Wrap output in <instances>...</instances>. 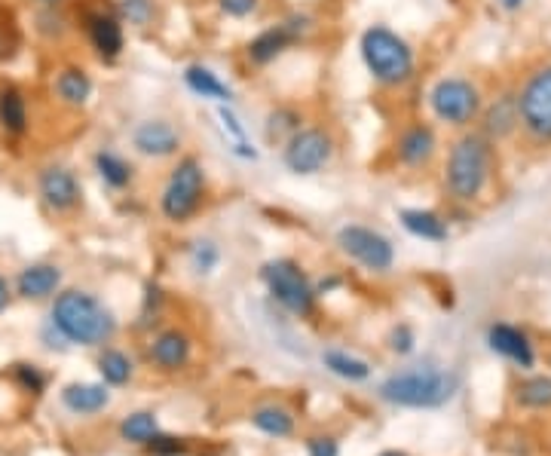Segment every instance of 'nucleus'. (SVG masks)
Segmentation results:
<instances>
[{"instance_id": "nucleus-5", "label": "nucleus", "mask_w": 551, "mask_h": 456, "mask_svg": "<svg viewBox=\"0 0 551 456\" xmlns=\"http://www.w3.org/2000/svg\"><path fill=\"white\" fill-rule=\"evenodd\" d=\"M206 199V166L193 154H181L160 190V215L169 224H187L199 215Z\"/></svg>"}, {"instance_id": "nucleus-1", "label": "nucleus", "mask_w": 551, "mask_h": 456, "mask_svg": "<svg viewBox=\"0 0 551 456\" xmlns=\"http://www.w3.org/2000/svg\"><path fill=\"white\" fill-rule=\"evenodd\" d=\"M493 178V144L478 129H463L447 147L444 160V190L447 196L472 206L484 196Z\"/></svg>"}, {"instance_id": "nucleus-23", "label": "nucleus", "mask_w": 551, "mask_h": 456, "mask_svg": "<svg viewBox=\"0 0 551 456\" xmlns=\"http://www.w3.org/2000/svg\"><path fill=\"white\" fill-rule=\"evenodd\" d=\"M92 166H95L98 178H102V184L111 190H126L135 181V166L114 147L98 150V154L92 157Z\"/></svg>"}, {"instance_id": "nucleus-22", "label": "nucleus", "mask_w": 551, "mask_h": 456, "mask_svg": "<svg viewBox=\"0 0 551 456\" xmlns=\"http://www.w3.org/2000/svg\"><path fill=\"white\" fill-rule=\"evenodd\" d=\"M398 221H402V227L414 239H423V242H432V245H441V242L450 239L447 221L432 209H402L398 212Z\"/></svg>"}, {"instance_id": "nucleus-37", "label": "nucleus", "mask_w": 551, "mask_h": 456, "mask_svg": "<svg viewBox=\"0 0 551 456\" xmlns=\"http://www.w3.org/2000/svg\"><path fill=\"white\" fill-rule=\"evenodd\" d=\"M147 450H150V456H184V453H187V441L160 432L154 441L147 444Z\"/></svg>"}, {"instance_id": "nucleus-26", "label": "nucleus", "mask_w": 551, "mask_h": 456, "mask_svg": "<svg viewBox=\"0 0 551 456\" xmlns=\"http://www.w3.org/2000/svg\"><path fill=\"white\" fill-rule=\"evenodd\" d=\"M300 126H304V114H300L294 105H276L264 117V138H267V144L282 147Z\"/></svg>"}, {"instance_id": "nucleus-13", "label": "nucleus", "mask_w": 551, "mask_h": 456, "mask_svg": "<svg viewBox=\"0 0 551 456\" xmlns=\"http://www.w3.org/2000/svg\"><path fill=\"white\" fill-rule=\"evenodd\" d=\"M132 147L144 160H178L184 150V135L169 117H147L132 129Z\"/></svg>"}, {"instance_id": "nucleus-2", "label": "nucleus", "mask_w": 551, "mask_h": 456, "mask_svg": "<svg viewBox=\"0 0 551 456\" xmlns=\"http://www.w3.org/2000/svg\"><path fill=\"white\" fill-rule=\"evenodd\" d=\"M359 56L371 80L383 89H402L417 74L414 46L383 22H374L359 37Z\"/></svg>"}, {"instance_id": "nucleus-7", "label": "nucleus", "mask_w": 551, "mask_h": 456, "mask_svg": "<svg viewBox=\"0 0 551 456\" xmlns=\"http://www.w3.org/2000/svg\"><path fill=\"white\" fill-rule=\"evenodd\" d=\"M521 135L539 150H551V62L530 68L518 86Z\"/></svg>"}, {"instance_id": "nucleus-18", "label": "nucleus", "mask_w": 551, "mask_h": 456, "mask_svg": "<svg viewBox=\"0 0 551 456\" xmlns=\"http://www.w3.org/2000/svg\"><path fill=\"white\" fill-rule=\"evenodd\" d=\"M86 37H89L92 53L105 65H114L126 49L123 22L111 13H89L86 16Z\"/></svg>"}, {"instance_id": "nucleus-9", "label": "nucleus", "mask_w": 551, "mask_h": 456, "mask_svg": "<svg viewBox=\"0 0 551 456\" xmlns=\"http://www.w3.org/2000/svg\"><path fill=\"white\" fill-rule=\"evenodd\" d=\"M334 150H337V141H334V132L322 123H313V126H300L282 147V166L297 175V178H310V175H319L331 166L334 160Z\"/></svg>"}, {"instance_id": "nucleus-4", "label": "nucleus", "mask_w": 551, "mask_h": 456, "mask_svg": "<svg viewBox=\"0 0 551 456\" xmlns=\"http://www.w3.org/2000/svg\"><path fill=\"white\" fill-rule=\"evenodd\" d=\"M460 392V374L454 371H441L432 365L408 368L386 377L380 383V398L392 408H405V411H435Z\"/></svg>"}, {"instance_id": "nucleus-32", "label": "nucleus", "mask_w": 551, "mask_h": 456, "mask_svg": "<svg viewBox=\"0 0 551 456\" xmlns=\"http://www.w3.org/2000/svg\"><path fill=\"white\" fill-rule=\"evenodd\" d=\"M34 28H37V34L43 37V40H49V43H59V40H65L68 34H71V22H68V16L59 10V7H40L37 10V16H34Z\"/></svg>"}, {"instance_id": "nucleus-28", "label": "nucleus", "mask_w": 551, "mask_h": 456, "mask_svg": "<svg viewBox=\"0 0 551 456\" xmlns=\"http://www.w3.org/2000/svg\"><path fill=\"white\" fill-rule=\"evenodd\" d=\"M322 365L346 383H365L371 377V365L359 356H349L346 349H325Z\"/></svg>"}, {"instance_id": "nucleus-21", "label": "nucleus", "mask_w": 551, "mask_h": 456, "mask_svg": "<svg viewBox=\"0 0 551 456\" xmlns=\"http://www.w3.org/2000/svg\"><path fill=\"white\" fill-rule=\"evenodd\" d=\"M53 92H56V98L62 101L65 108H77V111H80V108L89 105V98H92V92H95V83H92V77L86 74V68L68 65V68H62V71L56 74Z\"/></svg>"}, {"instance_id": "nucleus-8", "label": "nucleus", "mask_w": 551, "mask_h": 456, "mask_svg": "<svg viewBox=\"0 0 551 456\" xmlns=\"http://www.w3.org/2000/svg\"><path fill=\"white\" fill-rule=\"evenodd\" d=\"M261 282H264L267 294L291 316H297V319L313 316L319 294H316L310 276L304 273V267H300L297 261H291V258L267 261L261 267Z\"/></svg>"}, {"instance_id": "nucleus-31", "label": "nucleus", "mask_w": 551, "mask_h": 456, "mask_svg": "<svg viewBox=\"0 0 551 456\" xmlns=\"http://www.w3.org/2000/svg\"><path fill=\"white\" fill-rule=\"evenodd\" d=\"M98 374H102L105 386H126L135 374V365L123 349H105L98 356Z\"/></svg>"}, {"instance_id": "nucleus-43", "label": "nucleus", "mask_w": 551, "mask_h": 456, "mask_svg": "<svg viewBox=\"0 0 551 456\" xmlns=\"http://www.w3.org/2000/svg\"><path fill=\"white\" fill-rule=\"evenodd\" d=\"M380 456H408V453H402V450H383Z\"/></svg>"}, {"instance_id": "nucleus-12", "label": "nucleus", "mask_w": 551, "mask_h": 456, "mask_svg": "<svg viewBox=\"0 0 551 456\" xmlns=\"http://www.w3.org/2000/svg\"><path fill=\"white\" fill-rule=\"evenodd\" d=\"M438 132L432 123L426 120H411L408 126L398 129L395 135V144H392V154H395V163L408 169V172H423L435 163L438 157Z\"/></svg>"}, {"instance_id": "nucleus-41", "label": "nucleus", "mask_w": 551, "mask_h": 456, "mask_svg": "<svg viewBox=\"0 0 551 456\" xmlns=\"http://www.w3.org/2000/svg\"><path fill=\"white\" fill-rule=\"evenodd\" d=\"M524 4H527V0H499V7H503L506 13H518Z\"/></svg>"}, {"instance_id": "nucleus-36", "label": "nucleus", "mask_w": 551, "mask_h": 456, "mask_svg": "<svg viewBox=\"0 0 551 456\" xmlns=\"http://www.w3.org/2000/svg\"><path fill=\"white\" fill-rule=\"evenodd\" d=\"M218 10L227 19H252L261 10V0H218Z\"/></svg>"}, {"instance_id": "nucleus-17", "label": "nucleus", "mask_w": 551, "mask_h": 456, "mask_svg": "<svg viewBox=\"0 0 551 456\" xmlns=\"http://www.w3.org/2000/svg\"><path fill=\"white\" fill-rule=\"evenodd\" d=\"M487 346L496 356L509 359L512 365H518L521 371H533L536 365V349L527 337V331H521L518 325L509 322H493L487 328Z\"/></svg>"}, {"instance_id": "nucleus-3", "label": "nucleus", "mask_w": 551, "mask_h": 456, "mask_svg": "<svg viewBox=\"0 0 551 456\" xmlns=\"http://www.w3.org/2000/svg\"><path fill=\"white\" fill-rule=\"evenodd\" d=\"M53 328L77 346H105L117 334V319L89 291H62L53 303Z\"/></svg>"}, {"instance_id": "nucleus-33", "label": "nucleus", "mask_w": 551, "mask_h": 456, "mask_svg": "<svg viewBox=\"0 0 551 456\" xmlns=\"http://www.w3.org/2000/svg\"><path fill=\"white\" fill-rule=\"evenodd\" d=\"M187 258H190V270L196 276H209L221 264V248L212 239H196L187 251Z\"/></svg>"}, {"instance_id": "nucleus-25", "label": "nucleus", "mask_w": 551, "mask_h": 456, "mask_svg": "<svg viewBox=\"0 0 551 456\" xmlns=\"http://www.w3.org/2000/svg\"><path fill=\"white\" fill-rule=\"evenodd\" d=\"M184 86L196 95V98H206V101H221V105H230L233 101V89L206 65H187L184 68Z\"/></svg>"}, {"instance_id": "nucleus-27", "label": "nucleus", "mask_w": 551, "mask_h": 456, "mask_svg": "<svg viewBox=\"0 0 551 456\" xmlns=\"http://www.w3.org/2000/svg\"><path fill=\"white\" fill-rule=\"evenodd\" d=\"M252 426L267 435V438H288L294 435V414L285 408V404H261V408L252 411Z\"/></svg>"}, {"instance_id": "nucleus-42", "label": "nucleus", "mask_w": 551, "mask_h": 456, "mask_svg": "<svg viewBox=\"0 0 551 456\" xmlns=\"http://www.w3.org/2000/svg\"><path fill=\"white\" fill-rule=\"evenodd\" d=\"M34 4H37V7H59L62 0H34Z\"/></svg>"}, {"instance_id": "nucleus-38", "label": "nucleus", "mask_w": 551, "mask_h": 456, "mask_svg": "<svg viewBox=\"0 0 551 456\" xmlns=\"http://www.w3.org/2000/svg\"><path fill=\"white\" fill-rule=\"evenodd\" d=\"M13 377H16V383H19L25 392H34V395H40L43 386H46V377L40 374L37 365H16V368H13Z\"/></svg>"}, {"instance_id": "nucleus-44", "label": "nucleus", "mask_w": 551, "mask_h": 456, "mask_svg": "<svg viewBox=\"0 0 551 456\" xmlns=\"http://www.w3.org/2000/svg\"><path fill=\"white\" fill-rule=\"evenodd\" d=\"M548 365H551V356H548Z\"/></svg>"}, {"instance_id": "nucleus-35", "label": "nucleus", "mask_w": 551, "mask_h": 456, "mask_svg": "<svg viewBox=\"0 0 551 456\" xmlns=\"http://www.w3.org/2000/svg\"><path fill=\"white\" fill-rule=\"evenodd\" d=\"M389 349L395 352V356H411V352L417 349V334H414V328L411 325H395L392 331H389Z\"/></svg>"}, {"instance_id": "nucleus-39", "label": "nucleus", "mask_w": 551, "mask_h": 456, "mask_svg": "<svg viewBox=\"0 0 551 456\" xmlns=\"http://www.w3.org/2000/svg\"><path fill=\"white\" fill-rule=\"evenodd\" d=\"M307 456H340V444L331 435H316L307 441Z\"/></svg>"}, {"instance_id": "nucleus-11", "label": "nucleus", "mask_w": 551, "mask_h": 456, "mask_svg": "<svg viewBox=\"0 0 551 456\" xmlns=\"http://www.w3.org/2000/svg\"><path fill=\"white\" fill-rule=\"evenodd\" d=\"M313 31V19L307 13H294L288 19H282L279 25H270L264 31H258L252 40L245 43V59L252 68H270L273 62H279L294 43H300Z\"/></svg>"}, {"instance_id": "nucleus-10", "label": "nucleus", "mask_w": 551, "mask_h": 456, "mask_svg": "<svg viewBox=\"0 0 551 456\" xmlns=\"http://www.w3.org/2000/svg\"><path fill=\"white\" fill-rule=\"evenodd\" d=\"M337 248L340 255L356 261L362 270L368 273H389L395 267V245L386 233L374 230V227H365V224H343L337 230Z\"/></svg>"}, {"instance_id": "nucleus-34", "label": "nucleus", "mask_w": 551, "mask_h": 456, "mask_svg": "<svg viewBox=\"0 0 551 456\" xmlns=\"http://www.w3.org/2000/svg\"><path fill=\"white\" fill-rule=\"evenodd\" d=\"M157 16V4L154 0H120V19L135 25V28H147Z\"/></svg>"}, {"instance_id": "nucleus-15", "label": "nucleus", "mask_w": 551, "mask_h": 456, "mask_svg": "<svg viewBox=\"0 0 551 456\" xmlns=\"http://www.w3.org/2000/svg\"><path fill=\"white\" fill-rule=\"evenodd\" d=\"M37 193L46 212L53 215H71L83 202V184L68 166H46L37 175Z\"/></svg>"}, {"instance_id": "nucleus-14", "label": "nucleus", "mask_w": 551, "mask_h": 456, "mask_svg": "<svg viewBox=\"0 0 551 456\" xmlns=\"http://www.w3.org/2000/svg\"><path fill=\"white\" fill-rule=\"evenodd\" d=\"M478 132L496 147L506 144L521 132L518 117V89H499L493 98H484V108L478 114Z\"/></svg>"}, {"instance_id": "nucleus-19", "label": "nucleus", "mask_w": 551, "mask_h": 456, "mask_svg": "<svg viewBox=\"0 0 551 456\" xmlns=\"http://www.w3.org/2000/svg\"><path fill=\"white\" fill-rule=\"evenodd\" d=\"M62 288V267L59 264H28L16 276V294L22 300H46Z\"/></svg>"}, {"instance_id": "nucleus-40", "label": "nucleus", "mask_w": 551, "mask_h": 456, "mask_svg": "<svg viewBox=\"0 0 551 456\" xmlns=\"http://www.w3.org/2000/svg\"><path fill=\"white\" fill-rule=\"evenodd\" d=\"M10 300H13V291H10V282L0 276V313H7L10 307Z\"/></svg>"}, {"instance_id": "nucleus-30", "label": "nucleus", "mask_w": 551, "mask_h": 456, "mask_svg": "<svg viewBox=\"0 0 551 456\" xmlns=\"http://www.w3.org/2000/svg\"><path fill=\"white\" fill-rule=\"evenodd\" d=\"M515 401L524 411H551V377L533 374L515 386Z\"/></svg>"}, {"instance_id": "nucleus-16", "label": "nucleus", "mask_w": 551, "mask_h": 456, "mask_svg": "<svg viewBox=\"0 0 551 456\" xmlns=\"http://www.w3.org/2000/svg\"><path fill=\"white\" fill-rule=\"evenodd\" d=\"M193 359V337L184 328H163L147 346V362L163 374L184 371Z\"/></svg>"}, {"instance_id": "nucleus-24", "label": "nucleus", "mask_w": 551, "mask_h": 456, "mask_svg": "<svg viewBox=\"0 0 551 456\" xmlns=\"http://www.w3.org/2000/svg\"><path fill=\"white\" fill-rule=\"evenodd\" d=\"M31 126L28 98L16 86H0V129L13 138H22Z\"/></svg>"}, {"instance_id": "nucleus-6", "label": "nucleus", "mask_w": 551, "mask_h": 456, "mask_svg": "<svg viewBox=\"0 0 551 456\" xmlns=\"http://www.w3.org/2000/svg\"><path fill=\"white\" fill-rule=\"evenodd\" d=\"M484 108L481 86L466 74H444L429 89V111L435 123L447 129H469L478 123V114Z\"/></svg>"}, {"instance_id": "nucleus-29", "label": "nucleus", "mask_w": 551, "mask_h": 456, "mask_svg": "<svg viewBox=\"0 0 551 456\" xmlns=\"http://www.w3.org/2000/svg\"><path fill=\"white\" fill-rule=\"evenodd\" d=\"M160 435V420L154 411H135L129 417H123L120 423V441L135 444V447H147Z\"/></svg>"}, {"instance_id": "nucleus-20", "label": "nucleus", "mask_w": 551, "mask_h": 456, "mask_svg": "<svg viewBox=\"0 0 551 456\" xmlns=\"http://www.w3.org/2000/svg\"><path fill=\"white\" fill-rule=\"evenodd\" d=\"M62 404L77 417H92L108 408L111 392L105 383H71L62 389Z\"/></svg>"}]
</instances>
